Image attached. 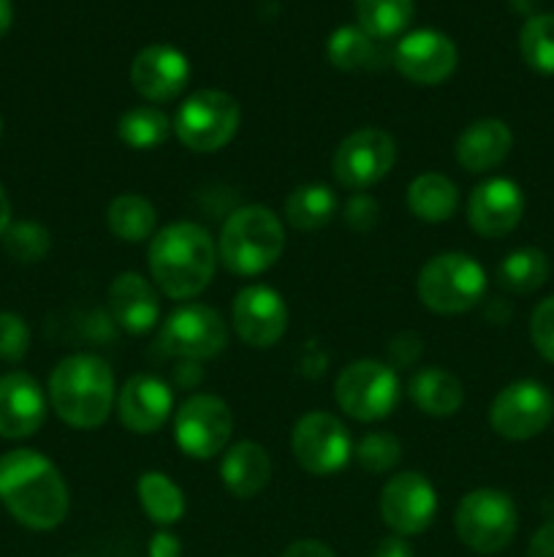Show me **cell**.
<instances>
[{
  "label": "cell",
  "instance_id": "1",
  "mask_svg": "<svg viewBox=\"0 0 554 557\" xmlns=\"http://www.w3.org/2000/svg\"><path fill=\"white\" fill-rule=\"evenodd\" d=\"M0 500L30 531H52L68 515L63 476L33 449H14L0 457Z\"/></svg>",
  "mask_w": 554,
  "mask_h": 557
},
{
  "label": "cell",
  "instance_id": "2",
  "mask_svg": "<svg viewBox=\"0 0 554 557\" xmlns=\"http://www.w3.org/2000/svg\"><path fill=\"white\" fill-rule=\"evenodd\" d=\"M150 275L172 299H190L210 286L217 264V248L199 223L179 221L150 239Z\"/></svg>",
  "mask_w": 554,
  "mask_h": 557
},
{
  "label": "cell",
  "instance_id": "3",
  "mask_svg": "<svg viewBox=\"0 0 554 557\" xmlns=\"http://www.w3.org/2000/svg\"><path fill=\"white\" fill-rule=\"evenodd\" d=\"M49 400L54 413L76 430H96L114 406V375L101 357H65L49 379Z\"/></svg>",
  "mask_w": 554,
  "mask_h": 557
},
{
  "label": "cell",
  "instance_id": "4",
  "mask_svg": "<svg viewBox=\"0 0 554 557\" xmlns=\"http://www.w3.org/2000/svg\"><path fill=\"white\" fill-rule=\"evenodd\" d=\"M282 248H286V234L280 218L269 207L248 205L231 212L223 223L217 259L234 275L250 277L275 267Z\"/></svg>",
  "mask_w": 554,
  "mask_h": 557
},
{
  "label": "cell",
  "instance_id": "5",
  "mask_svg": "<svg viewBox=\"0 0 554 557\" xmlns=\"http://www.w3.org/2000/svg\"><path fill=\"white\" fill-rule=\"evenodd\" d=\"M416 288L432 313H467L487 294V272L467 253H440L421 267Z\"/></svg>",
  "mask_w": 554,
  "mask_h": 557
},
{
  "label": "cell",
  "instance_id": "6",
  "mask_svg": "<svg viewBox=\"0 0 554 557\" xmlns=\"http://www.w3.org/2000/svg\"><path fill=\"white\" fill-rule=\"evenodd\" d=\"M516 528L519 515L511 495L503 490H473L456 506V536L478 555H494L508 547Z\"/></svg>",
  "mask_w": 554,
  "mask_h": 557
},
{
  "label": "cell",
  "instance_id": "7",
  "mask_svg": "<svg viewBox=\"0 0 554 557\" xmlns=\"http://www.w3.org/2000/svg\"><path fill=\"white\" fill-rule=\"evenodd\" d=\"M172 125L188 150L217 152L237 136L239 103L223 90H196L177 109Z\"/></svg>",
  "mask_w": 554,
  "mask_h": 557
},
{
  "label": "cell",
  "instance_id": "8",
  "mask_svg": "<svg viewBox=\"0 0 554 557\" xmlns=\"http://www.w3.org/2000/svg\"><path fill=\"white\" fill-rule=\"evenodd\" d=\"M400 395L402 386L394 368L375 359L351 362L335 381L337 406L358 422H380L391 417Z\"/></svg>",
  "mask_w": 554,
  "mask_h": 557
},
{
  "label": "cell",
  "instance_id": "9",
  "mask_svg": "<svg viewBox=\"0 0 554 557\" xmlns=\"http://www.w3.org/2000/svg\"><path fill=\"white\" fill-rule=\"evenodd\" d=\"M291 451L310 476H331L348 466L353 444L340 419L326 411H310L293 424Z\"/></svg>",
  "mask_w": 554,
  "mask_h": 557
},
{
  "label": "cell",
  "instance_id": "10",
  "mask_svg": "<svg viewBox=\"0 0 554 557\" xmlns=\"http://www.w3.org/2000/svg\"><path fill=\"white\" fill-rule=\"evenodd\" d=\"M554 419V395L538 381H514L489 406V424L505 441H530Z\"/></svg>",
  "mask_w": 554,
  "mask_h": 557
},
{
  "label": "cell",
  "instance_id": "11",
  "mask_svg": "<svg viewBox=\"0 0 554 557\" xmlns=\"http://www.w3.org/2000/svg\"><path fill=\"white\" fill-rule=\"evenodd\" d=\"M231 408L217 395L188 397L174 417V438L193 460H212L221 455L231 441Z\"/></svg>",
  "mask_w": 554,
  "mask_h": 557
},
{
  "label": "cell",
  "instance_id": "12",
  "mask_svg": "<svg viewBox=\"0 0 554 557\" xmlns=\"http://www.w3.org/2000/svg\"><path fill=\"white\" fill-rule=\"evenodd\" d=\"M228 324L210 305L190 302L174 310L158 332V346L168 357L210 359L226 348Z\"/></svg>",
  "mask_w": 554,
  "mask_h": 557
},
{
  "label": "cell",
  "instance_id": "13",
  "mask_svg": "<svg viewBox=\"0 0 554 557\" xmlns=\"http://www.w3.org/2000/svg\"><path fill=\"white\" fill-rule=\"evenodd\" d=\"M396 145L380 128H358L340 141L331 161L335 180L348 190H367L391 172Z\"/></svg>",
  "mask_w": 554,
  "mask_h": 557
},
{
  "label": "cell",
  "instance_id": "14",
  "mask_svg": "<svg viewBox=\"0 0 554 557\" xmlns=\"http://www.w3.org/2000/svg\"><path fill=\"white\" fill-rule=\"evenodd\" d=\"M438 515V493L432 482L418 471L396 473L380 493V517L394 536H418L427 531Z\"/></svg>",
  "mask_w": 554,
  "mask_h": 557
},
{
  "label": "cell",
  "instance_id": "15",
  "mask_svg": "<svg viewBox=\"0 0 554 557\" xmlns=\"http://www.w3.org/2000/svg\"><path fill=\"white\" fill-rule=\"evenodd\" d=\"M234 332L250 348H272L288 330V308L269 286H244L231 308Z\"/></svg>",
  "mask_w": 554,
  "mask_h": 557
},
{
  "label": "cell",
  "instance_id": "16",
  "mask_svg": "<svg viewBox=\"0 0 554 557\" xmlns=\"http://www.w3.org/2000/svg\"><path fill=\"white\" fill-rule=\"evenodd\" d=\"M525 215V194L508 177L483 180L467 201V223L487 239H500L514 232Z\"/></svg>",
  "mask_w": 554,
  "mask_h": 557
},
{
  "label": "cell",
  "instance_id": "17",
  "mask_svg": "<svg viewBox=\"0 0 554 557\" xmlns=\"http://www.w3.org/2000/svg\"><path fill=\"white\" fill-rule=\"evenodd\" d=\"M394 65L416 85H440L454 74L456 47L440 30H413L396 44Z\"/></svg>",
  "mask_w": 554,
  "mask_h": 557
},
{
  "label": "cell",
  "instance_id": "18",
  "mask_svg": "<svg viewBox=\"0 0 554 557\" xmlns=\"http://www.w3.org/2000/svg\"><path fill=\"white\" fill-rule=\"evenodd\" d=\"M190 63L177 47L168 44H152L134 58L130 65V82L136 92L147 101H172L188 87Z\"/></svg>",
  "mask_w": 554,
  "mask_h": 557
},
{
  "label": "cell",
  "instance_id": "19",
  "mask_svg": "<svg viewBox=\"0 0 554 557\" xmlns=\"http://www.w3.org/2000/svg\"><path fill=\"white\" fill-rule=\"evenodd\" d=\"M174 397L163 379L150 373H136L125 381L117 395V417L130 433L152 435L172 417Z\"/></svg>",
  "mask_w": 554,
  "mask_h": 557
},
{
  "label": "cell",
  "instance_id": "20",
  "mask_svg": "<svg viewBox=\"0 0 554 557\" xmlns=\"http://www.w3.org/2000/svg\"><path fill=\"white\" fill-rule=\"evenodd\" d=\"M47 419V397L27 373L0 375V438H27Z\"/></svg>",
  "mask_w": 554,
  "mask_h": 557
},
{
  "label": "cell",
  "instance_id": "21",
  "mask_svg": "<svg viewBox=\"0 0 554 557\" xmlns=\"http://www.w3.org/2000/svg\"><path fill=\"white\" fill-rule=\"evenodd\" d=\"M109 310L130 335H144L161 321V299L139 272H119L109 286Z\"/></svg>",
  "mask_w": 554,
  "mask_h": 557
},
{
  "label": "cell",
  "instance_id": "22",
  "mask_svg": "<svg viewBox=\"0 0 554 557\" xmlns=\"http://www.w3.org/2000/svg\"><path fill=\"white\" fill-rule=\"evenodd\" d=\"M514 147V134L508 125L498 117H483L467 125L456 139V161L465 172L483 174L508 158Z\"/></svg>",
  "mask_w": 554,
  "mask_h": 557
},
{
  "label": "cell",
  "instance_id": "23",
  "mask_svg": "<svg viewBox=\"0 0 554 557\" xmlns=\"http://www.w3.org/2000/svg\"><path fill=\"white\" fill-rule=\"evenodd\" d=\"M223 484L234 498H253L269 484L272 462L261 444L253 441H239L226 451L221 466Z\"/></svg>",
  "mask_w": 554,
  "mask_h": 557
},
{
  "label": "cell",
  "instance_id": "24",
  "mask_svg": "<svg viewBox=\"0 0 554 557\" xmlns=\"http://www.w3.org/2000/svg\"><path fill=\"white\" fill-rule=\"evenodd\" d=\"M407 395L418 411L438 419L454 417L465 403V389H462L459 379L443 368L418 370L407 384Z\"/></svg>",
  "mask_w": 554,
  "mask_h": 557
},
{
  "label": "cell",
  "instance_id": "25",
  "mask_svg": "<svg viewBox=\"0 0 554 557\" xmlns=\"http://www.w3.org/2000/svg\"><path fill=\"white\" fill-rule=\"evenodd\" d=\"M459 190L445 174L424 172L407 188V207L424 223H443L454 218Z\"/></svg>",
  "mask_w": 554,
  "mask_h": 557
},
{
  "label": "cell",
  "instance_id": "26",
  "mask_svg": "<svg viewBox=\"0 0 554 557\" xmlns=\"http://www.w3.org/2000/svg\"><path fill=\"white\" fill-rule=\"evenodd\" d=\"M106 223L112 234L123 243H147L155 237L158 212L152 201H147L139 194H119L109 205Z\"/></svg>",
  "mask_w": 554,
  "mask_h": 557
},
{
  "label": "cell",
  "instance_id": "27",
  "mask_svg": "<svg viewBox=\"0 0 554 557\" xmlns=\"http://www.w3.org/2000/svg\"><path fill=\"white\" fill-rule=\"evenodd\" d=\"M337 207L340 201H337L335 190L318 183H307L299 185L286 199V218L299 232H315L337 215Z\"/></svg>",
  "mask_w": 554,
  "mask_h": 557
},
{
  "label": "cell",
  "instance_id": "28",
  "mask_svg": "<svg viewBox=\"0 0 554 557\" xmlns=\"http://www.w3.org/2000/svg\"><path fill=\"white\" fill-rule=\"evenodd\" d=\"M139 504L155 525H174L185 517V495L166 473L147 471L139 479Z\"/></svg>",
  "mask_w": 554,
  "mask_h": 557
},
{
  "label": "cell",
  "instance_id": "29",
  "mask_svg": "<svg viewBox=\"0 0 554 557\" xmlns=\"http://www.w3.org/2000/svg\"><path fill=\"white\" fill-rule=\"evenodd\" d=\"M549 275H552L549 256L538 248L511 250L503 259V264L498 267L500 286L514 294L538 292L549 281Z\"/></svg>",
  "mask_w": 554,
  "mask_h": 557
},
{
  "label": "cell",
  "instance_id": "30",
  "mask_svg": "<svg viewBox=\"0 0 554 557\" xmlns=\"http://www.w3.org/2000/svg\"><path fill=\"white\" fill-rule=\"evenodd\" d=\"M358 27L375 41L400 36L413 20V0H356Z\"/></svg>",
  "mask_w": 554,
  "mask_h": 557
},
{
  "label": "cell",
  "instance_id": "31",
  "mask_svg": "<svg viewBox=\"0 0 554 557\" xmlns=\"http://www.w3.org/2000/svg\"><path fill=\"white\" fill-rule=\"evenodd\" d=\"M326 54H329L331 65L340 71L375 69L380 60L378 41L369 38L358 25L337 27L326 44Z\"/></svg>",
  "mask_w": 554,
  "mask_h": 557
},
{
  "label": "cell",
  "instance_id": "32",
  "mask_svg": "<svg viewBox=\"0 0 554 557\" xmlns=\"http://www.w3.org/2000/svg\"><path fill=\"white\" fill-rule=\"evenodd\" d=\"M174 131L172 120L155 107H134L117 120V136L130 150H155Z\"/></svg>",
  "mask_w": 554,
  "mask_h": 557
},
{
  "label": "cell",
  "instance_id": "33",
  "mask_svg": "<svg viewBox=\"0 0 554 557\" xmlns=\"http://www.w3.org/2000/svg\"><path fill=\"white\" fill-rule=\"evenodd\" d=\"M519 52L538 74H554V14H536L519 33Z\"/></svg>",
  "mask_w": 554,
  "mask_h": 557
},
{
  "label": "cell",
  "instance_id": "34",
  "mask_svg": "<svg viewBox=\"0 0 554 557\" xmlns=\"http://www.w3.org/2000/svg\"><path fill=\"white\" fill-rule=\"evenodd\" d=\"M5 250L14 261H22V264H36V261H43L49 253V232L43 226L33 221H20L11 223L9 232L3 234Z\"/></svg>",
  "mask_w": 554,
  "mask_h": 557
},
{
  "label": "cell",
  "instance_id": "35",
  "mask_svg": "<svg viewBox=\"0 0 554 557\" xmlns=\"http://www.w3.org/2000/svg\"><path fill=\"white\" fill-rule=\"evenodd\" d=\"M353 457L358 466L369 473H386L400 462L402 444L391 433H367L356 446H353Z\"/></svg>",
  "mask_w": 554,
  "mask_h": 557
},
{
  "label": "cell",
  "instance_id": "36",
  "mask_svg": "<svg viewBox=\"0 0 554 557\" xmlns=\"http://www.w3.org/2000/svg\"><path fill=\"white\" fill-rule=\"evenodd\" d=\"M30 348V330L16 313H0V359L20 362Z\"/></svg>",
  "mask_w": 554,
  "mask_h": 557
},
{
  "label": "cell",
  "instance_id": "37",
  "mask_svg": "<svg viewBox=\"0 0 554 557\" xmlns=\"http://www.w3.org/2000/svg\"><path fill=\"white\" fill-rule=\"evenodd\" d=\"M530 341L546 362L554 364V297L536 305L530 315Z\"/></svg>",
  "mask_w": 554,
  "mask_h": 557
},
{
  "label": "cell",
  "instance_id": "38",
  "mask_svg": "<svg viewBox=\"0 0 554 557\" xmlns=\"http://www.w3.org/2000/svg\"><path fill=\"white\" fill-rule=\"evenodd\" d=\"M345 221L348 226L356 228V232H369V228L375 226V221H378V205H375L373 196H353L345 205Z\"/></svg>",
  "mask_w": 554,
  "mask_h": 557
},
{
  "label": "cell",
  "instance_id": "39",
  "mask_svg": "<svg viewBox=\"0 0 554 557\" xmlns=\"http://www.w3.org/2000/svg\"><path fill=\"white\" fill-rule=\"evenodd\" d=\"M527 557H554V522H546V525L532 536Z\"/></svg>",
  "mask_w": 554,
  "mask_h": 557
},
{
  "label": "cell",
  "instance_id": "40",
  "mask_svg": "<svg viewBox=\"0 0 554 557\" xmlns=\"http://www.w3.org/2000/svg\"><path fill=\"white\" fill-rule=\"evenodd\" d=\"M280 557H337L331 553V547L326 544L313 542V539H304V542H293Z\"/></svg>",
  "mask_w": 554,
  "mask_h": 557
},
{
  "label": "cell",
  "instance_id": "41",
  "mask_svg": "<svg viewBox=\"0 0 554 557\" xmlns=\"http://www.w3.org/2000/svg\"><path fill=\"white\" fill-rule=\"evenodd\" d=\"M179 555H182V547H179V542L172 536V533L166 531L155 533V539H152L150 544V557H179Z\"/></svg>",
  "mask_w": 554,
  "mask_h": 557
},
{
  "label": "cell",
  "instance_id": "42",
  "mask_svg": "<svg viewBox=\"0 0 554 557\" xmlns=\"http://www.w3.org/2000/svg\"><path fill=\"white\" fill-rule=\"evenodd\" d=\"M373 557H413V547L402 536H389L375 547Z\"/></svg>",
  "mask_w": 554,
  "mask_h": 557
},
{
  "label": "cell",
  "instance_id": "43",
  "mask_svg": "<svg viewBox=\"0 0 554 557\" xmlns=\"http://www.w3.org/2000/svg\"><path fill=\"white\" fill-rule=\"evenodd\" d=\"M9 226H11V201L9 196H5L3 185H0V237L9 232Z\"/></svg>",
  "mask_w": 554,
  "mask_h": 557
},
{
  "label": "cell",
  "instance_id": "44",
  "mask_svg": "<svg viewBox=\"0 0 554 557\" xmlns=\"http://www.w3.org/2000/svg\"><path fill=\"white\" fill-rule=\"evenodd\" d=\"M11 22H14V5L11 0H0V38L11 30Z\"/></svg>",
  "mask_w": 554,
  "mask_h": 557
},
{
  "label": "cell",
  "instance_id": "45",
  "mask_svg": "<svg viewBox=\"0 0 554 557\" xmlns=\"http://www.w3.org/2000/svg\"><path fill=\"white\" fill-rule=\"evenodd\" d=\"M511 9L519 11V14H530L536 16V9L541 5V0H508Z\"/></svg>",
  "mask_w": 554,
  "mask_h": 557
},
{
  "label": "cell",
  "instance_id": "46",
  "mask_svg": "<svg viewBox=\"0 0 554 557\" xmlns=\"http://www.w3.org/2000/svg\"><path fill=\"white\" fill-rule=\"evenodd\" d=\"M0 134H3V117H0Z\"/></svg>",
  "mask_w": 554,
  "mask_h": 557
}]
</instances>
